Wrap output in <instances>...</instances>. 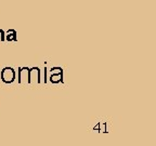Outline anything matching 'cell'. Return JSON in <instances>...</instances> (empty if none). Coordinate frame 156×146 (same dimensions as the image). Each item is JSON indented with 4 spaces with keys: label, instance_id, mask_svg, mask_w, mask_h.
Here are the masks:
<instances>
[{
    "label": "cell",
    "instance_id": "obj_5",
    "mask_svg": "<svg viewBox=\"0 0 156 146\" xmlns=\"http://www.w3.org/2000/svg\"><path fill=\"white\" fill-rule=\"evenodd\" d=\"M5 34L2 29H0V41H5Z\"/></svg>",
    "mask_w": 156,
    "mask_h": 146
},
{
    "label": "cell",
    "instance_id": "obj_4",
    "mask_svg": "<svg viewBox=\"0 0 156 146\" xmlns=\"http://www.w3.org/2000/svg\"><path fill=\"white\" fill-rule=\"evenodd\" d=\"M5 34V40H8V41H16L17 40V37H16L17 34L14 29H9Z\"/></svg>",
    "mask_w": 156,
    "mask_h": 146
},
{
    "label": "cell",
    "instance_id": "obj_1",
    "mask_svg": "<svg viewBox=\"0 0 156 146\" xmlns=\"http://www.w3.org/2000/svg\"><path fill=\"white\" fill-rule=\"evenodd\" d=\"M0 78L5 83H12L15 80V71L12 67H5L0 71Z\"/></svg>",
    "mask_w": 156,
    "mask_h": 146
},
{
    "label": "cell",
    "instance_id": "obj_2",
    "mask_svg": "<svg viewBox=\"0 0 156 146\" xmlns=\"http://www.w3.org/2000/svg\"><path fill=\"white\" fill-rule=\"evenodd\" d=\"M40 74H41V71L39 69L38 67H32L30 69H28V79H27V82L30 83L32 82V80H30V78L33 77V76L36 75V80L38 83L41 82V78H40Z\"/></svg>",
    "mask_w": 156,
    "mask_h": 146
},
{
    "label": "cell",
    "instance_id": "obj_6",
    "mask_svg": "<svg viewBox=\"0 0 156 146\" xmlns=\"http://www.w3.org/2000/svg\"><path fill=\"white\" fill-rule=\"evenodd\" d=\"M47 71H48V69H47V68H44V83H46L47 81H48V76H47Z\"/></svg>",
    "mask_w": 156,
    "mask_h": 146
},
{
    "label": "cell",
    "instance_id": "obj_3",
    "mask_svg": "<svg viewBox=\"0 0 156 146\" xmlns=\"http://www.w3.org/2000/svg\"><path fill=\"white\" fill-rule=\"evenodd\" d=\"M49 81L52 83H58L62 82L63 83V69H61L58 73H51V76L49 77Z\"/></svg>",
    "mask_w": 156,
    "mask_h": 146
},
{
    "label": "cell",
    "instance_id": "obj_7",
    "mask_svg": "<svg viewBox=\"0 0 156 146\" xmlns=\"http://www.w3.org/2000/svg\"><path fill=\"white\" fill-rule=\"evenodd\" d=\"M61 69H62L61 67H52L50 71H51V73H58V71H60Z\"/></svg>",
    "mask_w": 156,
    "mask_h": 146
}]
</instances>
